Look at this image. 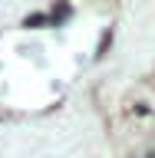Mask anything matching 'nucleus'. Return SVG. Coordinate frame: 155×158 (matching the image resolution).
Instances as JSON below:
<instances>
[{
  "label": "nucleus",
  "instance_id": "nucleus-1",
  "mask_svg": "<svg viewBox=\"0 0 155 158\" xmlns=\"http://www.w3.org/2000/svg\"><path fill=\"white\" fill-rule=\"evenodd\" d=\"M149 158H155V152H152V155H149Z\"/></svg>",
  "mask_w": 155,
  "mask_h": 158
}]
</instances>
